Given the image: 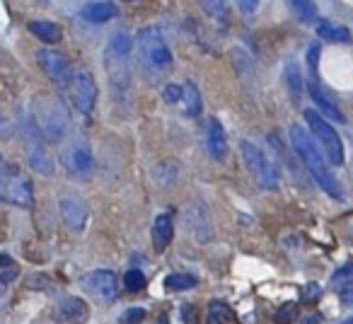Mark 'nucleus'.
Masks as SVG:
<instances>
[{"label":"nucleus","mask_w":353,"mask_h":324,"mask_svg":"<svg viewBox=\"0 0 353 324\" xmlns=\"http://www.w3.org/2000/svg\"><path fill=\"white\" fill-rule=\"evenodd\" d=\"M123 285H126L128 293H141L145 290L148 281H145V274L141 269H128L126 276H123Z\"/></svg>","instance_id":"obj_29"},{"label":"nucleus","mask_w":353,"mask_h":324,"mask_svg":"<svg viewBox=\"0 0 353 324\" xmlns=\"http://www.w3.org/2000/svg\"><path fill=\"white\" fill-rule=\"evenodd\" d=\"M184 324H196L199 322V317H196V307H194V305H184Z\"/></svg>","instance_id":"obj_37"},{"label":"nucleus","mask_w":353,"mask_h":324,"mask_svg":"<svg viewBox=\"0 0 353 324\" xmlns=\"http://www.w3.org/2000/svg\"><path fill=\"white\" fill-rule=\"evenodd\" d=\"M70 99H73V107L78 109L83 117H90L97 107V97H99V88L97 80L90 70L80 68L73 75V85H70Z\"/></svg>","instance_id":"obj_10"},{"label":"nucleus","mask_w":353,"mask_h":324,"mask_svg":"<svg viewBox=\"0 0 353 324\" xmlns=\"http://www.w3.org/2000/svg\"><path fill=\"white\" fill-rule=\"evenodd\" d=\"M59 211H61V221L68 227L70 232H83L85 225H88V206L80 196H70V194H63L59 201Z\"/></svg>","instance_id":"obj_15"},{"label":"nucleus","mask_w":353,"mask_h":324,"mask_svg":"<svg viewBox=\"0 0 353 324\" xmlns=\"http://www.w3.org/2000/svg\"><path fill=\"white\" fill-rule=\"evenodd\" d=\"M182 104H184V114L187 117H199L201 114V109H203V102H201V90H199V85L196 83H192L189 80L187 85H184V99H182Z\"/></svg>","instance_id":"obj_25"},{"label":"nucleus","mask_w":353,"mask_h":324,"mask_svg":"<svg viewBox=\"0 0 353 324\" xmlns=\"http://www.w3.org/2000/svg\"><path fill=\"white\" fill-rule=\"evenodd\" d=\"M196 283H199V279L192 274H170L165 279V290H170V293H182V290L194 288Z\"/></svg>","instance_id":"obj_28"},{"label":"nucleus","mask_w":353,"mask_h":324,"mask_svg":"<svg viewBox=\"0 0 353 324\" xmlns=\"http://www.w3.org/2000/svg\"><path fill=\"white\" fill-rule=\"evenodd\" d=\"M203 143H206V152L213 162H223L228 157V133L218 117H211L206 121V136H203Z\"/></svg>","instance_id":"obj_16"},{"label":"nucleus","mask_w":353,"mask_h":324,"mask_svg":"<svg viewBox=\"0 0 353 324\" xmlns=\"http://www.w3.org/2000/svg\"><path fill=\"white\" fill-rule=\"evenodd\" d=\"M290 145H293L295 155H298L300 162L305 165V170L310 172V177L314 179V184H317L327 196H332L334 201H346V192H343L341 182H339L332 170H329L327 157L317 150L314 138L310 136L303 126H298V123L290 126Z\"/></svg>","instance_id":"obj_1"},{"label":"nucleus","mask_w":353,"mask_h":324,"mask_svg":"<svg viewBox=\"0 0 353 324\" xmlns=\"http://www.w3.org/2000/svg\"><path fill=\"white\" fill-rule=\"evenodd\" d=\"M12 276H15V271H6V274H0V298L6 295V288H8V283L12 281Z\"/></svg>","instance_id":"obj_38"},{"label":"nucleus","mask_w":353,"mask_h":324,"mask_svg":"<svg viewBox=\"0 0 353 324\" xmlns=\"http://www.w3.org/2000/svg\"><path fill=\"white\" fill-rule=\"evenodd\" d=\"M314 34L322 41H332V44H351V32L343 25H336V22H332V20L314 22Z\"/></svg>","instance_id":"obj_21"},{"label":"nucleus","mask_w":353,"mask_h":324,"mask_svg":"<svg viewBox=\"0 0 353 324\" xmlns=\"http://www.w3.org/2000/svg\"><path fill=\"white\" fill-rule=\"evenodd\" d=\"M27 30L46 46H54L63 39V30H61V25L54 20H32V22H27Z\"/></svg>","instance_id":"obj_20"},{"label":"nucleus","mask_w":353,"mask_h":324,"mask_svg":"<svg viewBox=\"0 0 353 324\" xmlns=\"http://www.w3.org/2000/svg\"><path fill=\"white\" fill-rule=\"evenodd\" d=\"M12 264H15V261H12V256L3 252V254H0V266H12Z\"/></svg>","instance_id":"obj_40"},{"label":"nucleus","mask_w":353,"mask_h":324,"mask_svg":"<svg viewBox=\"0 0 353 324\" xmlns=\"http://www.w3.org/2000/svg\"><path fill=\"white\" fill-rule=\"evenodd\" d=\"M298 324H319V314H307V317H303Z\"/></svg>","instance_id":"obj_39"},{"label":"nucleus","mask_w":353,"mask_h":324,"mask_svg":"<svg viewBox=\"0 0 353 324\" xmlns=\"http://www.w3.org/2000/svg\"><path fill=\"white\" fill-rule=\"evenodd\" d=\"M3 201L12 203V206L30 208L34 203V187H32V179L25 172H20L17 168L8 165V179H6V196Z\"/></svg>","instance_id":"obj_12"},{"label":"nucleus","mask_w":353,"mask_h":324,"mask_svg":"<svg viewBox=\"0 0 353 324\" xmlns=\"http://www.w3.org/2000/svg\"><path fill=\"white\" fill-rule=\"evenodd\" d=\"M155 324H170V319H167V317H160V319H157Z\"/></svg>","instance_id":"obj_41"},{"label":"nucleus","mask_w":353,"mask_h":324,"mask_svg":"<svg viewBox=\"0 0 353 324\" xmlns=\"http://www.w3.org/2000/svg\"><path fill=\"white\" fill-rule=\"evenodd\" d=\"M83 290L99 303L109 305L119 298V276L112 269H94L83 279Z\"/></svg>","instance_id":"obj_11"},{"label":"nucleus","mask_w":353,"mask_h":324,"mask_svg":"<svg viewBox=\"0 0 353 324\" xmlns=\"http://www.w3.org/2000/svg\"><path fill=\"white\" fill-rule=\"evenodd\" d=\"M283 85H285V90H288L293 104H298L305 92V80H303V70H300V65L295 63V61H288V63L283 65Z\"/></svg>","instance_id":"obj_22"},{"label":"nucleus","mask_w":353,"mask_h":324,"mask_svg":"<svg viewBox=\"0 0 353 324\" xmlns=\"http://www.w3.org/2000/svg\"><path fill=\"white\" fill-rule=\"evenodd\" d=\"M172 237H174V218H172L170 211L165 213H157L155 221H152V227H150V240H152V247H155L157 254L170 247Z\"/></svg>","instance_id":"obj_18"},{"label":"nucleus","mask_w":353,"mask_h":324,"mask_svg":"<svg viewBox=\"0 0 353 324\" xmlns=\"http://www.w3.org/2000/svg\"><path fill=\"white\" fill-rule=\"evenodd\" d=\"M114 17H117V6L109 0H92V3H85L80 10V20L88 25H107Z\"/></svg>","instance_id":"obj_19"},{"label":"nucleus","mask_w":353,"mask_h":324,"mask_svg":"<svg viewBox=\"0 0 353 324\" xmlns=\"http://www.w3.org/2000/svg\"><path fill=\"white\" fill-rule=\"evenodd\" d=\"M295 310H298V305L295 303H285L279 307V312L274 314V322L276 324H290L295 319Z\"/></svg>","instance_id":"obj_32"},{"label":"nucleus","mask_w":353,"mask_h":324,"mask_svg":"<svg viewBox=\"0 0 353 324\" xmlns=\"http://www.w3.org/2000/svg\"><path fill=\"white\" fill-rule=\"evenodd\" d=\"M184 225H187V230L192 232V237L199 245H208L213 240V221L203 203L196 201L184 208Z\"/></svg>","instance_id":"obj_13"},{"label":"nucleus","mask_w":353,"mask_h":324,"mask_svg":"<svg viewBox=\"0 0 353 324\" xmlns=\"http://www.w3.org/2000/svg\"><path fill=\"white\" fill-rule=\"evenodd\" d=\"M201 10L206 12L211 20L221 22V25H228L230 22V8H228V0H199Z\"/></svg>","instance_id":"obj_26"},{"label":"nucleus","mask_w":353,"mask_h":324,"mask_svg":"<svg viewBox=\"0 0 353 324\" xmlns=\"http://www.w3.org/2000/svg\"><path fill=\"white\" fill-rule=\"evenodd\" d=\"M341 324H353V317H351V319H346V322H341Z\"/></svg>","instance_id":"obj_42"},{"label":"nucleus","mask_w":353,"mask_h":324,"mask_svg":"<svg viewBox=\"0 0 353 324\" xmlns=\"http://www.w3.org/2000/svg\"><path fill=\"white\" fill-rule=\"evenodd\" d=\"M133 37L128 32H117L109 37L104 46V70H107L112 92L119 97H128L131 92V54H133Z\"/></svg>","instance_id":"obj_2"},{"label":"nucleus","mask_w":353,"mask_h":324,"mask_svg":"<svg viewBox=\"0 0 353 324\" xmlns=\"http://www.w3.org/2000/svg\"><path fill=\"white\" fill-rule=\"evenodd\" d=\"M54 317L59 319V322H65V324H85L90 319V307L83 298H78V295H68V298H63L59 305H56Z\"/></svg>","instance_id":"obj_17"},{"label":"nucleus","mask_w":353,"mask_h":324,"mask_svg":"<svg viewBox=\"0 0 353 324\" xmlns=\"http://www.w3.org/2000/svg\"><path fill=\"white\" fill-rule=\"evenodd\" d=\"M59 160L65 172L78 179H90V174H92V170H94V155H92V150H90L88 141H83V138H73L70 143H65V145L61 148Z\"/></svg>","instance_id":"obj_9"},{"label":"nucleus","mask_w":353,"mask_h":324,"mask_svg":"<svg viewBox=\"0 0 353 324\" xmlns=\"http://www.w3.org/2000/svg\"><path fill=\"white\" fill-rule=\"evenodd\" d=\"M12 133H15V131H12V123L8 121L3 114H0V141H10Z\"/></svg>","instance_id":"obj_35"},{"label":"nucleus","mask_w":353,"mask_h":324,"mask_svg":"<svg viewBox=\"0 0 353 324\" xmlns=\"http://www.w3.org/2000/svg\"><path fill=\"white\" fill-rule=\"evenodd\" d=\"M235 3H237V10H240L245 17H250L256 12V8H259L261 0H235Z\"/></svg>","instance_id":"obj_34"},{"label":"nucleus","mask_w":353,"mask_h":324,"mask_svg":"<svg viewBox=\"0 0 353 324\" xmlns=\"http://www.w3.org/2000/svg\"><path fill=\"white\" fill-rule=\"evenodd\" d=\"M34 123L39 126L41 136H44L46 141H63L65 131H68L65 109L61 107V102L54 97L39 99V104L34 107Z\"/></svg>","instance_id":"obj_7"},{"label":"nucleus","mask_w":353,"mask_h":324,"mask_svg":"<svg viewBox=\"0 0 353 324\" xmlns=\"http://www.w3.org/2000/svg\"><path fill=\"white\" fill-rule=\"evenodd\" d=\"M288 10L293 12V17L300 25H314L317 22V6L314 0H285Z\"/></svg>","instance_id":"obj_24"},{"label":"nucleus","mask_w":353,"mask_h":324,"mask_svg":"<svg viewBox=\"0 0 353 324\" xmlns=\"http://www.w3.org/2000/svg\"><path fill=\"white\" fill-rule=\"evenodd\" d=\"M162 99H165V104H182V99H184V85L167 83L165 88H162Z\"/></svg>","instance_id":"obj_30"},{"label":"nucleus","mask_w":353,"mask_h":324,"mask_svg":"<svg viewBox=\"0 0 353 324\" xmlns=\"http://www.w3.org/2000/svg\"><path fill=\"white\" fill-rule=\"evenodd\" d=\"M123 3H136V0H123Z\"/></svg>","instance_id":"obj_43"},{"label":"nucleus","mask_w":353,"mask_h":324,"mask_svg":"<svg viewBox=\"0 0 353 324\" xmlns=\"http://www.w3.org/2000/svg\"><path fill=\"white\" fill-rule=\"evenodd\" d=\"M208 324H240V322H237V314L232 312L230 305L216 300V303L208 305Z\"/></svg>","instance_id":"obj_27"},{"label":"nucleus","mask_w":353,"mask_h":324,"mask_svg":"<svg viewBox=\"0 0 353 324\" xmlns=\"http://www.w3.org/2000/svg\"><path fill=\"white\" fill-rule=\"evenodd\" d=\"M133 46H136L138 61H141V68L145 70V73L162 75V73H170L172 65H174L172 49L167 46L165 37H162L155 27H143L136 34Z\"/></svg>","instance_id":"obj_3"},{"label":"nucleus","mask_w":353,"mask_h":324,"mask_svg":"<svg viewBox=\"0 0 353 324\" xmlns=\"http://www.w3.org/2000/svg\"><path fill=\"white\" fill-rule=\"evenodd\" d=\"M34 59H37V63H39V68L44 70V75L56 85V88L70 90L75 70H73L70 59L63 54V51L54 49V46H46V49H37Z\"/></svg>","instance_id":"obj_8"},{"label":"nucleus","mask_w":353,"mask_h":324,"mask_svg":"<svg viewBox=\"0 0 353 324\" xmlns=\"http://www.w3.org/2000/svg\"><path fill=\"white\" fill-rule=\"evenodd\" d=\"M20 131H22V148H25L27 165L32 168V172H37L39 177H51L54 174V160H51L49 148H46L49 141L41 136L34 119H25Z\"/></svg>","instance_id":"obj_4"},{"label":"nucleus","mask_w":353,"mask_h":324,"mask_svg":"<svg viewBox=\"0 0 353 324\" xmlns=\"http://www.w3.org/2000/svg\"><path fill=\"white\" fill-rule=\"evenodd\" d=\"M332 288L341 295L343 303H353V261L339 266L332 276Z\"/></svg>","instance_id":"obj_23"},{"label":"nucleus","mask_w":353,"mask_h":324,"mask_svg":"<svg viewBox=\"0 0 353 324\" xmlns=\"http://www.w3.org/2000/svg\"><path fill=\"white\" fill-rule=\"evenodd\" d=\"M303 303H307V305H312V303H317L319 298H322V285H317V283H307L303 288Z\"/></svg>","instance_id":"obj_33"},{"label":"nucleus","mask_w":353,"mask_h":324,"mask_svg":"<svg viewBox=\"0 0 353 324\" xmlns=\"http://www.w3.org/2000/svg\"><path fill=\"white\" fill-rule=\"evenodd\" d=\"M6 179H8V165L3 152H0V199L6 196Z\"/></svg>","instance_id":"obj_36"},{"label":"nucleus","mask_w":353,"mask_h":324,"mask_svg":"<svg viewBox=\"0 0 353 324\" xmlns=\"http://www.w3.org/2000/svg\"><path fill=\"white\" fill-rule=\"evenodd\" d=\"M145 319V307H128L121 312L117 324H141Z\"/></svg>","instance_id":"obj_31"},{"label":"nucleus","mask_w":353,"mask_h":324,"mask_svg":"<svg viewBox=\"0 0 353 324\" xmlns=\"http://www.w3.org/2000/svg\"><path fill=\"white\" fill-rule=\"evenodd\" d=\"M240 152H242V160H245L247 170H250V174L254 177V182L259 184L261 189H266V192H276V189L281 187L279 168H276L274 160H271V157L266 155L256 143L242 141Z\"/></svg>","instance_id":"obj_5"},{"label":"nucleus","mask_w":353,"mask_h":324,"mask_svg":"<svg viewBox=\"0 0 353 324\" xmlns=\"http://www.w3.org/2000/svg\"><path fill=\"white\" fill-rule=\"evenodd\" d=\"M305 123H307L312 138H317V143L322 145L327 162L341 168L343 162H346V150H343V143H341V138H339L336 128H334L317 109H305Z\"/></svg>","instance_id":"obj_6"},{"label":"nucleus","mask_w":353,"mask_h":324,"mask_svg":"<svg viewBox=\"0 0 353 324\" xmlns=\"http://www.w3.org/2000/svg\"><path fill=\"white\" fill-rule=\"evenodd\" d=\"M305 88H307V94L312 97L314 107H317V112L322 114L324 119H332V121H336V123H346V114L339 109V104L332 99V94L322 88L319 75H310V78L305 80Z\"/></svg>","instance_id":"obj_14"}]
</instances>
